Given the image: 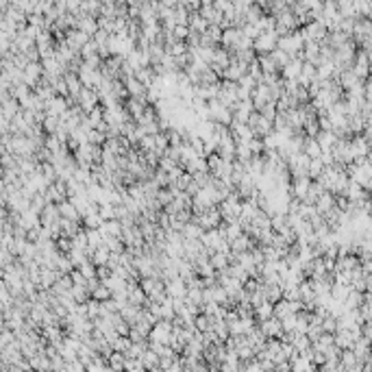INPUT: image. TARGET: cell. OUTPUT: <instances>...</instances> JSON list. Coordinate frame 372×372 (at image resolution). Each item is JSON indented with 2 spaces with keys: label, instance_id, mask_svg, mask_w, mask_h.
<instances>
[{
  "label": "cell",
  "instance_id": "5b68a950",
  "mask_svg": "<svg viewBox=\"0 0 372 372\" xmlns=\"http://www.w3.org/2000/svg\"><path fill=\"white\" fill-rule=\"evenodd\" d=\"M79 105L83 107V111L85 113H89V111H94V109L100 105V96H98V92L94 87H83V92H81V96H79Z\"/></svg>",
  "mask_w": 372,
  "mask_h": 372
},
{
  "label": "cell",
  "instance_id": "d6986e66",
  "mask_svg": "<svg viewBox=\"0 0 372 372\" xmlns=\"http://www.w3.org/2000/svg\"><path fill=\"white\" fill-rule=\"evenodd\" d=\"M57 270L61 274H72L74 270H77V266L72 264V259H70L68 255H61V259H59V264H57Z\"/></svg>",
  "mask_w": 372,
  "mask_h": 372
},
{
  "label": "cell",
  "instance_id": "603a6c76",
  "mask_svg": "<svg viewBox=\"0 0 372 372\" xmlns=\"http://www.w3.org/2000/svg\"><path fill=\"white\" fill-rule=\"evenodd\" d=\"M168 329H170V324H168V322H157V326L153 329V338H155V340H159V342L168 340Z\"/></svg>",
  "mask_w": 372,
  "mask_h": 372
},
{
  "label": "cell",
  "instance_id": "52a82bcc",
  "mask_svg": "<svg viewBox=\"0 0 372 372\" xmlns=\"http://www.w3.org/2000/svg\"><path fill=\"white\" fill-rule=\"evenodd\" d=\"M61 211H59V205L48 203L46 209L42 211V227H59L61 224Z\"/></svg>",
  "mask_w": 372,
  "mask_h": 372
},
{
  "label": "cell",
  "instance_id": "83f0119b",
  "mask_svg": "<svg viewBox=\"0 0 372 372\" xmlns=\"http://www.w3.org/2000/svg\"><path fill=\"white\" fill-rule=\"evenodd\" d=\"M205 35L213 39L215 44H222V35H224V31H222V28H220V27H215V24H211V27L207 28V33H205Z\"/></svg>",
  "mask_w": 372,
  "mask_h": 372
},
{
  "label": "cell",
  "instance_id": "4316f807",
  "mask_svg": "<svg viewBox=\"0 0 372 372\" xmlns=\"http://www.w3.org/2000/svg\"><path fill=\"white\" fill-rule=\"evenodd\" d=\"M264 331H266V333H270V335L281 333V322H279V318H270V320H266V322H264Z\"/></svg>",
  "mask_w": 372,
  "mask_h": 372
},
{
  "label": "cell",
  "instance_id": "8992f818",
  "mask_svg": "<svg viewBox=\"0 0 372 372\" xmlns=\"http://www.w3.org/2000/svg\"><path fill=\"white\" fill-rule=\"evenodd\" d=\"M68 109H70V103H68V98H63V96H54L53 100L44 103V111H46V115H54V118H61Z\"/></svg>",
  "mask_w": 372,
  "mask_h": 372
},
{
  "label": "cell",
  "instance_id": "f1b7e54d",
  "mask_svg": "<svg viewBox=\"0 0 372 372\" xmlns=\"http://www.w3.org/2000/svg\"><path fill=\"white\" fill-rule=\"evenodd\" d=\"M94 54H98V44L92 39V42H89L87 46H83L81 57H83V59H89V57H94Z\"/></svg>",
  "mask_w": 372,
  "mask_h": 372
},
{
  "label": "cell",
  "instance_id": "8fae6325",
  "mask_svg": "<svg viewBox=\"0 0 372 372\" xmlns=\"http://www.w3.org/2000/svg\"><path fill=\"white\" fill-rule=\"evenodd\" d=\"M109 259H111V250H109L107 244L98 246V248L92 253V264L96 266V268H100V266H107Z\"/></svg>",
  "mask_w": 372,
  "mask_h": 372
},
{
  "label": "cell",
  "instance_id": "7402d4cb",
  "mask_svg": "<svg viewBox=\"0 0 372 372\" xmlns=\"http://www.w3.org/2000/svg\"><path fill=\"white\" fill-rule=\"evenodd\" d=\"M92 296H94V300H98V303H105V300H109L113 294H111V290H109V288H105V285L100 283L98 288L92 292Z\"/></svg>",
  "mask_w": 372,
  "mask_h": 372
},
{
  "label": "cell",
  "instance_id": "d4e9b609",
  "mask_svg": "<svg viewBox=\"0 0 372 372\" xmlns=\"http://www.w3.org/2000/svg\"><path fill=\"white\" fill-rule=\"evenodd\" d=\"M57 248H59V253L61 255H70L72 253V248H74V244H72V239L70 238H63L61 235V238L57 239Z\"/></svg>",
  "mask_w": 372,
  "mask_h": 372
},
{
  "label": "cell",
  "instance_id": "9a60e30c",
  "mask_svg": "<svg viewBox=\"0 0 372 372\" xmlns=\"http://www.w3.org/2000/svg\"><path fill=\"white\" fill-rule=\"evenodd\" d=\"M257 61H259L261 72H264V74H281L279 65L272 61V57H270V54H261V57H257Z\"/></svg>",
  "mask_w": 372,
  "mask_h": 372
},
{
  "label": "cell",
  "instance_id": "5bb4252c",
  "mask_svg": "<svg viewBox=\"0 0 372 372\" xmlns=\"http://www.w3.org/2000/svg\"><path fill=\"white\" fill-rule=\"evenodd\" d=\"M211 27V24L207 22V20H205L203 16H200V13H189V28H192L194 33H207V28Z\"/></svg>",
  "mask_w": 372,
  "mask_h": 372
},
{
  "label": "cell",
  "instance_id": "7a4b0ae2",
  "mask_svg": "<svg viewBox=\"0 0 372 372\" xmlns=\"http://www.w3.org/2000/svg\"><path fill=\"white\" fill-rule=\"evenodd\" d=\"M248 127L253 129L255 137H261V139H264L266 135H270V133L274 131V122H270V120H266L259 111H255L253 115H250V120H248Z\"/></svg>",
  "mask_w": 372,
  "mask_h": 372
},
{
  "label": "cell",
  "instance_id": "44dd1931",
  "mask_svg": "<svg viewBox=\"0 0 372 372\" xmlns=\"http://www.w3.org/2000/svg\"><path fill=\"white\" fill-rule=\"evenodd\" d=\"M87 142L94 144V146H105V144H107V135L100 133V131H96V129H92L87 133Z\"/></svg>",
  "mask_w": 372,
  "mask_h": 372
},
{
  "label": "cell",
  "instance_id": "3957f363",
  "mask_svg": "<svg viewBox=\"0 0 372 372\" xmlns=\"http://www.w3.org/2000/svg\"><path fill=\"white\" fill-rule=\"evenodd\" d=\"M255 53L259 54H270L274 53L276 48H279V37H276V33H261L257 39H255Z\"/></svg>",
  "mask_w": 372,
  "mask_h": 372
},
{
  "label": "cell",
  "instance_id": "277c9868",
  "mask_svg": "<svg viewBox=\"0 0 372 372\" xmlns=\"http://www.w3.org/2000/svg\"><path fill=\"white\" fill-rule=\"evenodd\" d=\"M250 100H253L255 109H257V111H261V109H264L268 103H272V92H270L268 85L257 83V87L253 89V96H250Z\"/></svg>",
  "mask_w": 372,
  "mask_h": 372
},
{
  "label": "cell",
  "instance_id": "ba28073f",
  "mask_svg": "<svg viewBox=\"0 0 372 372\" xmlns=\"http://www.w3.org/2000/svg\"><path fill=\"white\" fill-rule=\"evenodd\" d=\"M77 18H79L77 28H79V31H83V33H87L89 37H94V35L100 31V28H98V18L85 16V13H77Z\"/></svg>",
  "mask_w": 372,
  "mask_h": 372
},
{
  "label": "cell",
  "instance_id": "484cf974",
  "mask_svg": "<svg viewBox=\"0 0 372 372\" xmlns=\"http://www.w3.org/2000/svg\"><path fill=\"white\" fill-rule=\"evenodd\" d=\"M98 211H100V215H103V220H105V222H109V220H115V207H113L111 203L100 205Z\"/></svg>",
  "mask_w": 372,
  "mask_h": 372
},
{
  "label": "cell",
  "instance_id": "ffe728a7",
  "mask_svg": "<svg viewBox=\"0 0 372 372\" xmlns=\"http://www.w3.org/2000/svg\"><path fill=\"white\" fill-rule=\"evenodd\" d=\"M255 314H257L259 318H261V320H264V322H266V320H270V318H272V314H274V305H272V303H268V300H266L264 305H259V307L255 309Z\"/></svg>",
  "mask_w": 372,
  "mask_h": 372
},
{
  "label": "cell",
  "instance_id": "6da1fadb",
  "mask_svg": "<svg viewBox=\"0 0 372 372\" xmlns=\"http://www.w3.org/2000/svg\"><path fill=\"white\" fill-rule=\"evenodd\" d=\"M192 222L200 224L203 231H211V229H218L220 224L224 222V218H222V213H220V207H211L207 211H203V213H194Z\"/></svg>",
  "mask_w": 372,
  "mask_h": 372
},
{
  "label": "cell",
  "instance_id": "cb8c5ba5",
  "mask_svg": "<svg viewBox=\"0 0 372 372\" xmlns=\"http://www.w3.org/2000/svg\"><path fill=\"white\" fill-rule=\"evenodd\" d=\"M79 270H81V274H83L87 281H89V279H96V272H98V268L92 264V259H89V261H85V264H83Z\"/></svg>",
  "mask_w": 372,
  "mask_h": 372
},
{
  "label": "cell",
  "instance_id": "ac0fdd59",
  "mask_svg": "<svg viewBox=\"0 0 372 372\" xmlns=\"http://www.w3.org/2000/svg\"><path fill=\"white\" fill-rule=\"evenodd\" d=\"M270 57H272V61H274L276 65H279V70H283L285 65L290 63V59H292L290 54L285 53V50H281V48H276L274 53H270Z\"/></svg>",
  "mask_w": 372,
  "mask_h": 372
},
{
  "label": "cell",
  "instance_id": "2e32d148",
  "mask_svg": "<svg viewBox=\"0 0 372 372\" xmlns=\"http://www.w3.org/2000/svg\"><path fill=\"white\" fill-rule=\"evenodd\" d=\"M203 227L200 224H196V222H189V224H185V229H183V238L185 239H200L203 238Z\"/></svg>",
  "mask_w": 372,
  "mask_h": 372
},
{
  "label": "cell",
  "instance_id": "30bf717a",
  "mask_svg": "<svg viewBox=\"0 0 372 372\" xmlns=\"http://www.w3.org/2000/svg\"><path fill=\"white\" fill-rule=\"evenodd\" d=\"M146 107H148V100L144 98H129L127 100V111L133 120H139L142 118V113L146 111Z\"/></svg>",
  "mask_w": 372,
  "mask_h": 372
},
{
  "label": "cell",
  "instance_id": "4fadbf2b",
  "mask_svg": "<svg viewBox=\"0 0 372 372\" xmlns=\"http://www.w3.org/2000/svg\"><path fill=\"white\" fill-rule=\"evenodd\" d=\"M303 153L307 155L309 159H320V157H322V148H320L318 139H316V137H307V139H305Z\"/></svg>",
  "mask_w": 372,
  "mask_h": 372
},
{
  "label": "cell",
  "instance_id": "f546056e",
  "mask_svg": "<svg viewBox=\"0 0 372 372\" xmlns=\"http://www.w3.org/2000/svg\"><path fill=\"white\" fill-rule=\"evenodd\" d=\"M115 348L124 350V348H127V340H118V342H115Z\"/></svg>",
  "mask_w": 372,
  "mask_h": 372
},
{
  "label": "cell",
  "instance_id": "e0dca14e",
  "mask_svg": "<svg viewBox=\"0 0 372 372\" xmlns=\"http://www.w3.org/2000/svg\"><path fill=\"white\" fill-rule=\"evenodd\" d=\"M105 224V220H103V215H100V211H96V213H89L87 218L83 220V227L85 229H100Z\"/></svg>",
  "mask_w": 372,
  "mask_h": 372
},
{
  "label": "cell",
  "instance_id": "7c38bea8",
  "mask_svg": "<svg viewBox=\"0 0 372 372\" xmlns=\"http://www.w3.org/2000/svg\"><path fill=\"white\" fill-rule=\"evenodd\" d=\"M59 211H61V218L63 220H72V222H83L81 215H79V209L74 207L70 200H63L61 205H59Z\"/></svg>",
  "mask_w": 372,
  "mask_h": 372
},
{
  "label": "cell",
  "instance_id": "9c48e42d",
  "mask_svg": "<svg viewBox=\"0 0 372 372\" xmlns=\"http://www.w3.org/2000/svg\"><path fill=\"white\" fill-rule=\"evenodd\" d=\"M165 292H168V296H172V298H185V296H187V283H185L181 276H177V279L165 283Z\"/></svg>",
  "mask_w": 372,
  "mask_h": 372
}]
</instances>
